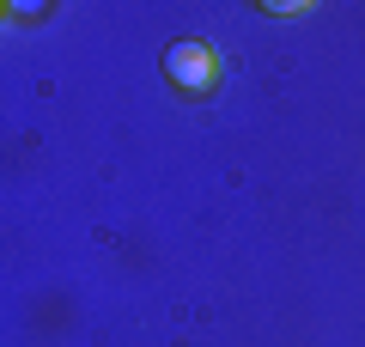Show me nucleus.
I'll return each mask as SVG.
<instances>
[{
	"mask_svg": "<svg viewBox=\"0 0 365 347\" xmlns=\"http://www.w3.org/2000/svg\"><path fill=\"white\" fill-rule=\"evenodd\" d=\"M165 74H170V86H177L182 98H213V91H220V55L201 37H177L165 49Z\"/></svg>",
	"mask_w": 365,
	"mask_h": 347,
	"instance_id": "obj_1",
	"label": "nucleus"
}]
</instances>
